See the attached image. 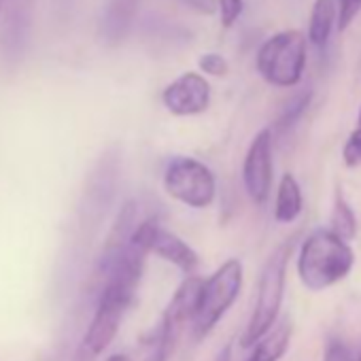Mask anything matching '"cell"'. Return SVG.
Here are the masks:
<instances>
[{"label":"cell","instance_id":"6da1fadb","mask_svg":"<svg viewBox=\"0 0 361 361\" xmlns=\"http://www.w3.org/2000/svg\"><path fill=\"white\" fill-rule=\"evenodd\" d=\"M355 264V253L331 230L312 232L300 249L298 274L310 291H321L342 281Z\"/></svg>","mask_w":361,"mask_h":361},{"label":"cell","instance_id":"7a4b0ae2","mask_svg":"<svg viewBox=\"0 0 361 361\" xmlns=\"http://www.w3.org/2000/svg\"><path fill=\"white\" fill-rule=\"evenodd\" d=\"M293 238H287L283 245L274 249V253L268 257L264 264L262 276H259V287H257V300L253 306V314L249 319V325L240 338V344L245 348L257 344L274 325L281 304H283V293H285V279H287V264L293 253Z\"/></svg>","mask_w":361,"mask_h":361},{"label":"cell","instance_id":"3957f363","mask_svg":"<svg viewBox=\"0 0 361 361\" xmlns=\"http://www.w3.org/2000/svg\"><path fill=\"white\" fill-rule=\"evenodd\" d=\"M306 66V39L300 30H283L270 37L257 51V71L270 85L293 87Z\"/></svg>","mask_w":361,"mask_h":361},{"label":"cell","instance_id":"277c9868","mask_svg":"<svg viewBox=\"0 0 361 361\" xmlns=\"http://www.w3.org/2000/svg\"><path fill=\"white\" fill-rule=\"evenodd\" d=\"M243 289V264L238 259H228L217 272L202 283L196 314L192 321L196 338L209 336L221 317L232 308Z\"/></svg>","mask_w":361,"mask_h":361},{"label":"cell","instance_id":"5b68a950","mask_svg":"<svg viewBox=\"0 0 361 361\" xmlns=\"http://www.w3.org/2000/svg\"><path fill=\"white\" fill-rule=\"evenodd\" d=\"M168 196L192 209H207L217 194L215 174L209 166L192 157H174L164 172Z\"/></svg>","mask_w":361,"mask_h":361},{"label":"cell","instance_id":"8992f818","mask_svg":"<svg viewBox=\"0 0 361 361\" xmlns=\"http://www.w3.org/2000/svg\"><path fill=\"white\" fill-rule=\"evenodd\" d=\"M130 243L134 247L142 249L145 253H155L164 262L174 264L176 268H180L190 276L198 268V253L183 238H178L176 234L164 230L155 217H149V219L140 221L134 228V232L130 236Z\"/></svg>","mask_w":361,"mask_h":361},{"label":"cell","instance_id":"52a82bcc","mask_svg":"<svg viewBox=\"0 0 361 361\" xmlns=\"http://www.w3.org/2000/svg\"><path fill=\"white\" fill-rule=\"evenodd\" d=\"M245 190L255 204H266L272 188V130L255 134L243 164Z\"/></svg>","mask_w":361,"mask_h":361},{"label":"cell","instance_id":"ba28073f","mask_svg":"<svg viewBox=\"0 0 361 361\" xmlns=\"http://www.w3.org/2000/svg\"><path fill=\"white\" fill-rule=\"evenodd\" d=\"M161 102L176 117L200 115L211 104V85L200 73H185L166 85Z\"/></svg>","mask_w":361,"mask_h":361},{"label":"cell","instance_id":"9c48e42d","mask_svg":"<svg viewBox=\"0 0 361 361\" xmlns=\"http://www.w3.org/2000/svg\"><path fill=\"white\" fill-rule=\"evenodd\" d=\"M138 5L140 0H109L102 16V37L109 43H119L128 35Z\"/></svg>","mask_w":361,"mask_h":361},{"label":"cell","instance_id":"30bf717a","mask_svg":"<svg viewBox=\"0 0 361 361\" xmlns=\"http://www.w3.org/2000/svg\"><path fill=\"white\" fill-rule=\"evenodd\" d=\"M338 20V7L334 0H314L310 22H308V41L314 47H325Z\"/></svg>","mask_w":361,"mask_h":361},{"label":"cell","instance_id":"8fae6325","mask_svg":"<svg viewBox=\"0 0 361 361\" xmlns=\"http://www.w3.org/2000/svg\"><path fill=\"white\" fill-rule=\"evenodd\" d=\"M302 213V190L293 174H283L279 192H276V204H274V219L279 224H291Z\"/></svg>","mask_w":361,"mask_h":361},{"label":"cell","instance_id":"7c38bea8","mask_svg":"<svg viewBox=\"0 0 361 361\" xmlns=\"http://www.w3.org/2000/svg\"><path fill=\"white\" fill-rule=\"evenodd\" d=\"M291 340V325L289 321L281 323L276 329H270L257 344L249 361H279L289 346Z\"/></svg>","mask_w":361,"mask_h":361},{"label":"cell","instance_id":"4fadbf2b","mask_svg":"<svg viewBox=\"0 0 361 361\" xmlns=\"http://www.w3.org/2000/svg\"><path fill=\"white\" fill-rule=\"evenodd\" d=\"M32 0H11L9 7V24L5 37L11 39V47H22L24 39L30 32V16H32Z\"/></svg>","mask_w":361,"mask_h":361},{"label":"cell","instance_id":"5bb4252c","mask_svg":"<svg viewBox=\"0 0 361 361\" xmlns=\"http://www.w3.org/2000/svg\"><path fill=\"white\" fill-rule=\"evenodd\" d=\"M178 336L168 327L164 325L161 321L157 323V327L145 338V359L142 361H168L170 353L174 350V344H176Z\"/></svg>","mask_w":361,"mask_h":361},{"label":"cell","instance_id":"9a60e30c","mask_svg":"<svg viewBox=\"0 0 361 361\" xmlns=\"http://www.w3.org/2000/svg\"><path fill=\"white\" fill-rule=\"evenodd\" d=\"M331 232L342 238L344 243L353 240L357 236V219L353 209L348 207V202L344 200V196L340 192H336L334 198V215H331Z\"/></svg>","mask_w":361,"mask_h":361},{"label":"cell","instance_id":"2e32d148","mask_svg":"<svg viewBox=\"0 0 361 361\" xmlns=\"http://www.w3.org/2000/svg\"><path fill=\"white\" fill-rule=\"evenodd\" d=\"M310 98H312V92H310V90H306V92H302V94H295V96L283 106V111H281V115H279V119H276V128H279L281 132L291 130V128L300 121V117L304 115V111L308 109Z\"/></svg>","mask_w":361,"mask_h":361},{"label":"cell","instance_id":"e0dca14e","mask_svg":"<svg viewBox=\"0 0 361 361\" xmlns=\"http://www.w3.org/2000/svg\"><path fill=\"white\" fill-rule=\"evenodd\" d=\"M245 3L243 0H217V9H219V18H221V26L224 28H232L236 24V20L243 13Z\"/></svg>","mask_w":361,"mask_h":361},{"label":"cell","instance_id":"ac0fdd59","mask_svg":"<svg viewBox=\"0 0 361 361\" xmlns=\"http://www.w3.org/2000/svg\"><path fill=\"white\" fill-rule=\"evenodd\" d=\"M198 64H200V71L211 75V77H226L230 71L228 60L219 54H204Z\"/></svg>","mask_w":361,"mask_h":361},{"label":"cell","instance_id":"d6986e66","mask_svg":"<svg viewBox=\"0 0 361 361\" xmlns=\"http://www.w3.org/2000/svg\"><path fill=\"white\" fill-rule=\"evenodd\" d=\"M342 159H344V164L350 166V168L361 166V128H357V130L348 136V140H346V145H344V149H342Z\"/></svg>","mask_w":361,"mask_h":361},{"label":"cell","instance_id":"ffe728a7","mask_svg":"<svg viewBox=\"0 0 361 361\" xmlns=\"http://www.w3.org/2000/svg\"><path fill=\"white\" fill-rule=\"evenodd\" d=\"M361 11V0H340V7H338V30H346L357 13Z\"/></svg>","mask_w":361,"mask_h":361},{"label":"cell","instance_id":"44dd1931","mask_svg":"<svg viewBox=\"0 0 361 361\" xmlns=\"http://www.w3.org/2000/svg\"><path fill=\"white\" fill-rule=\"evenodd\" d=\"M323 361H355L348 346L340 340H331L325 348V357Z\"/></svg>","mask_w":361,"mask_h":361},{"label":"cell","instance_id":"7402d4cb","mask_svg":"<svg viewBox=\"0 0 361 361\" xmlns=\"http://www.w3.org/2000/svg\"><path fill=\"white\" fill-rule=\"evenodd\" d=\"M230 359H232V346L228 344V346H224L219 350V355L215 357V361H230Z\"/></svg>","mask_w":361,"mask_h":361},{"label":"cell","instance_id":"603a6c76","mask_svg":"<svg viewBox=\"0 0 361 361\" xmlns=\"http://www.w3.org/2000/svg\"><path fill=\"white\" fill-rule=\"evenodd\" d=\"M106 361H132V359L128 355H111Z\"/></svg>","mask_w":361,"mask_h":361},{"label":"cell","instance_id":"cb8c5ba5","mask_svg":"<svg viewBox=\"0 0 361 361\" xmlns=\"http://www.w3.org/2000/svg\"><path fill=\"white\" fill-rule=\"evenodd\" d=\"M3 5H5V0H0V9H3Z\"/></svg>","mask_w":361,"mask_h":361},{"label":"cell","instance_id":"d4e9b609","mask_svg":"<svg viewBox=\"0 0 361 361\" xmlns=\"http://www.w3.org/2000/svg\"><path fill=\"white\" fill-rule=\"evenodd\" d=\"M359 123H361V113H359Z\"/></svg>","mask_w":361,"mask_h":361},{"label":"cell","instance_id":"484cf974","mask_svg":"<svg viewBox=\"0 0 361 361\" xmlns=\"http://www.w3.org/2000/svg\"><path fill=\"white\" fill-rule=\"evenodd\" d=\"M359 361H361V357H359Z\"/></svg>","mask_w":361,"mask_h":361}]
</instances>
